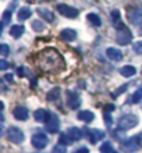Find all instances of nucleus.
<instances>
[{
	"label": "nucleus",
	"mask_w": 142,
	"mask_h": 153,
	"mask_svg": "<svg viewBox=\"0 0 142 153\" xmlns=\"http://www.w3.org/2000/svg\"><path fill=\"white\" fill-rule=\"evenodd\" d=\"M35 64L48 74H59L65 68L64 59L61 54L53 48H46L39 52L35 57Z\"/></svg>",
	"instance_id": "obj_1"
},
{
	"label": "nucleus",
	"mask_w": 142,
	"mask_h": 153,
	"mask_svg": "<svg viewBox=\"0 0 142 153\" xmlns=\"http://www.w3.org/2000/svg\"><path fill=\"white\" fill-rule=\"evenodd\" d=\"M117 125H118V129H131V128H134L135 125H138V117L134 116V114L123 116L118 120Z\"/></svg>",
	"instance_id": "obj_2"
},
{
	"label": "nucleus",
	"mask_w": 142,
	"mask_h": 153,
	"mask_svg": "<svg viewBox=\"0 0 142 153\" xmlns=\"http://www.w3.org/2000/svg\"><path fill=\"white\" fill-rule=\"evenodd\" d=\"M127 18L132 25H141L142 22V8L141 7H128Z\"/></svg>",
	"instance_id": "obj_3"
},
{
	"label": "nucleus",
	"mask_w": 142,
	"mask_h": 153,
	"mask_svg": "<svg viewBox=\"0 0 142 153\" xmlns=\"http://www.w3.org/2000/svg\"><path fill=\"white\" fill-rule=\"evenodd\" d=\"M31 142H32L33 148H36V149H43V148H46V145H48L49 139L43 132H36L32 135Z\"/></svg>",
	"instance_id": "obj_4"
},
{
	"label": "nucleus",
	"mask_w": 142,
	"mask_h": 153,
	"mask_svg": "<svg viewBox=\"0 0 142 153\" xmlns=\"http://www.w3.org/2000/svg\"><path fill=\"white\" fill-rule=\"evenodd\" d=\"M7 138L14 143H21L24 141V132L18 127H10L7 131Z\"/></svg>",
	"instance_id": "obj_5"
},
{
	"label": "nucleus",
	"mask_w": 142,
	"mask_h": 153,
	"mask_svg": "<svg viewBox=\"0 0 142 153\" xmlns=\"http://www.w3.org/2000/svg\"><path fill=\"white\" fill-rule=\"evenodd\" d=\"M56 8L61 16L67 17V18H75V17H78V14H80L77 8L71 7V6H68V4H57Z\"/></svg>",
	"instance_id": "obj_6"
},
{
	"label": "nucleus",
	"mask_w": 142,
	"mask_h": 153,
	"mask_svg": "<svg viewBox=\"0 0 142 153\" xmlns=\"http://www.w3.org/2000/svg\"><path fill=\"white\" fill-rule=\"evenodd\" d=\"M116 40H117L118 45H121V46H127V45L131 43V40H132V33L130 32V29L123 28V29H120V31L117 32Z\"/></svg>",
	"instance_id": "obj_7"
},
{
	"label": "nucleus",
	"mask_w": 142,
	"mask_h": 153,
	"mask_svg": "<svg viewBox=\"0 0 142 153\" xmlns=\"http://www.w3.org/2000/svg\"><path fill=\"white\" fill-rule=\"evenodd\" d=\"M59 128H60V120H59L57 116L52 114L50 120L46 123V129H48L50 134H56L57 131H59Z\"/></svg>",
	"instance_id": "obj_8"
},
{
	"label": "nucleus",
	"mask_w": 142,
	"mask_h": 153,
	"mask_svg": "<svg viewBox=\"0 0 142 153\" xmlns=\"http://www.w3.org/2000/svg\"><path fill=\"white\" fill-rule=\"evenodd\" d=\"M110 20H112V25H113L116 29H118V31L123 28H126L124 24H123V21H121V16H120V11H118V10H113V11H112Z\"/></svg>",
	"instance_id": "obj_9"
},
{
	"label": "nucleus",
	"mask_w": 142,
	"mask_h": 153,
	"mask_svg": "<svg viewBox=\"0 0 142 153\" xmlns=\"http://www.w3.org/2000/svg\"><path fill=\"white\" fill-rule=\"evenodd\" d=\"M121 148L126 152H135V150H138L139 145H138V142H137V138H130V139L121 142Z\"/></svg>",
	"instance_id": "obj_10"
},
{
	"label": "nucleus",
	"mask_w": 142,
	"mask_h": 153,
	"mask_svg": "<svg viewBox=\"0 0 142 153\" xmlns=\"http://www.w3.org/2000/svg\"><path fill=\"white\" fill-rule=\"evenodd\" d=\"M50 117H52V114L49 113V110L46 109H39L33 113V118L39 121V123H48L50 120Z\"/></svg>",
	"instance_id": "obj_11"
},
{
	"label": "nucleus",
	"mask_w": 142,
	"mask_h": 153,
	"mask_svg": "<svg viewBox=\"0 0 142 153\" xmlns=\"http://www.w3.org/2000/svg\"><path fill=\"white\" fill-rule=\"evenodd\" d=\"M67 103H68V106L71 109H78L81 106V99H80V96L77 93L68 92L67 93Z\"/></svg>",
	"instance_id": "obj_12"
},
{
	"label": "nucleus",
	"mask_w": 142,
	"mask_h": 153,
	"mask_svg": "<svg viewBox=\"0 0 142 153\" xmlns=\"http://www.w3.org/2000/svg\"><path fill=\"white\" fill-rule=\"evenodd\" d=\"M13 116L16 117L17 120H20V121H25L27 118H28L29 113H28V110H27V107L18 106V107H16V109L13 110Z\"/></svg>",
	"instance_id": "obj_13"
},
{
	"label": "nucleus",
	"mask_w": 142,
	"mask_h": 153,
	"mask_svg": "<svg viewBox=\"0 0 142 153\" xmlns=\"http://www.w3.org/2000/svg\"><path fill=\"white\" fill-rule=\"evenodd\" d=\"M106 56H107V59L112 61H120L123 59V53L116 48H109L106 50Z\"/></svg>",
	"instance_id": "obj_14"
},
{
	"label": "nucleus",
	"mask_w": 142,
	"mask_h": 153,
	"mask_svg": "<svg viewBox=\"0 0 142 153\" xmlns=\"http://www.w3.org/2000/svg\"><path fill=\"white\" fill-rule=\"evenodd\" d=\"M88 138L92 143H97V142L105 138V132L100 131V129H91L89 134H88Z\"/></svg>",
	"instance_id": "obj_15"
},
{
	"label": "nucleus",
	"mask_w": 142,
	"mask_h": 153,
	"mask_svg": "<svg viewBox=\"0 0 142 153\" xmlns=\"http://www.w3.org/2000/svg\"><path fill=\"white\" fill-rule=\"evenodd\" d=\"M17 6V3L14 1V3L11 4V6H8L7 7V10L3 13V17H1V28H3L4 25L7 24L8 21H10V18H11V16H13V11H14V7Z\"/></svg>",
	"instance_id": "obj_16"
},
{
	"label": "nucleus",
	"mask_w": 142,
	"mask_h": 153,
	"mask_svg": "<svg viewBox=\"0 0 142 153\" xmlns=\"http://www.w3.org/2000/svg\"><path fill=\"white\" fill-rule=\"evenodd\" d=\"M60 36L63 40H67V42H71V40H74L75 38H77V32L74 31V29H70V28H65L61 31Z\"/></svg>",
	"instance_id": "obj_17"
},
{
	"label": "nucleus",
	"mask_w": 142,
	"mask_h": 153,
	"mask_svg": "<svg viewBox=\"0 0 142 153\" xmlns=\"http://www.w3.org/2000/svg\"><path fill=\"white\" fill-rule=\"evenodd\" d=\"M36 13L42 18H45V21H48V22H53L54 21V14L50 10H48V8H36Z\"/></svg>",
	"instance_id": "obj_18"
},
{
	"label": "nucleus",
	"mask_w": 142,
	"mask_h": 153,
	"mask_svg": "<svg viewBox=\"0 0 142 153\" xmlns=\"http://www.w3.org/2000/svg\"><path fill=\"white\" fill-rule=\"evenodd\" d=\"M78 120L81 121H85V123H91V121L95 120V114L89 110H81L78 113Z\"/></svg>",
	"instance_id": "obj_19"
},
{
	"label": "nucleus",
	"mask_w": 142,
	"mask_h": 153,
	"mask_svg": "<svg viewBox=\"0 0 142 153\" xmlns=\"http://www.w3.org/2000/svg\"><path fill=\"white\" fill-rule=\"evenodd\" d=\"M67 135H68L73 141H80L82 138V131L80 128H77V127H71V128L67 131Z\"/></svg>",
	"instance_id": "obj_20"
},
{
	"label": "nucleus",
	"mask_w": 142,
	"mask_h": 153,
	"mask_svg": "<svg viewBox=\"0 0 142 153\" xmlns=\"http://www.w3.org/2000/svg\"><path fill=\"white\" fill-rule=\"evenodd\" d=\"M25 32V28L22 27V25H13L11 28H10V35H11L13 38H16V39H18L20 36H22V33Z\"/></svg>",
	"instance_id": "obj_21"
},
{
	"label": "nucleus",
	"mask_w": 142,
	"mask_h": 153,
	"mask_svg": "<svg viewBox=\"0 0 142 153\" xmlns=\"http://www.w3.org/2000/svg\"><path fill=\"white\" fill-rule=\"evenodd\" d=\"M135 73H137V68H135L134 65H124L123 68H120V74H121L123 76H127V78L134 76Z\"/></svg>",
	"instance_id": "obj_22"
},
{
	"label": "nucleus",
	"mask_w": 142,
	"mask_h": 153,
	"mask_svg": "<svg viewBox=\"0 0 142 153\" xmlns=\"http://www.w3.org/2000/svg\"><path fill=\"white\" fill-rule=\"evenodd\" d=\"M31 14H32V11H31L28 7H22L20 11H18V20L20 21L28 20L29 17H31Z\"/></svg>",
	"instance_id": "obj_23"
},
{
	"label": "nucleus",
	"mask_w": 142,
	"mask_h": 153,
	"mask_svg": "<svg viewBox=\"0 0 142 153\" xmlns=\"http://www.w3.org/2000/svg\"><path fill=\"white\" fill-rule=\"evenodd\" d=\"M86 20L89 21V22L94 25V27H100V25H102V20L96 16V14H94V13L88 14V16H86Z\"/></svg>",
	"instance_id": "obj_24"
},
{
	"label": "nucleus",
	"mask_w": 142,
	"mask_h": 153,
	"mask_svg": "<svg viewBox=\"0 0 142 153\" xmlns=\"http://www.w3.org/2000/svg\"><path fill=\"white\" fill-rule=\"evenodd\" d=\"M59 96H60V88H53L50 92L48 93V100L49 102H54L59 99Z\"/></svg>",
	"instance_id": "obj_25"
},
{
	"label": "nucleus",
	"mask_w": 142,
	"mask_h": 153,
	"mask_svg": "<svg viewBox=\"0 0 142 153\" xmlns=\"http://www.w3.org/2000/svg\"><path fill=\"white\" fill-rule=\"evenodd\" d=\"M142 100V88H139L137 92L131 96V103H139V102Z\"/></svg>",
	"instance_id": "obj_26"
},
{
	"label": "nucleus",
	"mask_w": 142,
	"mask_h": 153,
	"mask_svg": "<svg viewBox=\"0 0 142 153\" xmlns=\"http://www.w3.org/2000/svg\"><path fill=\"white\" fill-rule=\"evenodd\" d=\"M71 142H73V139L67 135V134H63V135H60V139H59V143H61V145H71Z\"/></svg>",
	"instance_id": "obj_27"
},
{
	"label": "nucleus",
	"mask_w": 142,
	"mask_h": 153,
	"mask_svg": "<svg viewBox=\"0 0 142 153\" xmlns=\"http://www.w3.org/2000/svg\"><path fill=\"white\" fill-rule=\"evenodd\" d=\"M31 27H32L33 31H38V32H39V31H42V29H43V27H45V25H43V22H42V21L33 20L32 24H31Z\"/></svg>",
	"instance_id": "obj_28"
},
{
	"label": "nucleus",
	"mask_w": 142,
	"mask_h": 153,
	"mask_svg": "<svg viewBox=\"0 0 142 153\" xmlns=\"http://www.w3.org/2000/svg\"><path fill=\"white\" fill-rule=\"evenodd\" d=\"M113 150V146H112V143L110 142H105L103 145L100 146V152L102 153H109Z\"/></svg>",
	"instance_id": "obj_29"
},
{
	"label": "nucleus",
	"mask_w": 142,
	"mask_h": 153,
	"mask_svg": "<svg viewBox=\"0 0 142 153\" xmlns=\"http://www.w3.org/2000/svg\"><path fill=\"white\" fill-rule=\"evenodd\" d=\"M0 50H1V52H0V54H1L3 57H7L8 53H10V48H8L6 43H1V46H0Z\"/></svg>",
	"instance_id": "obj_30"
},
{
	"label": "nucleus",
	"mask_w": 142,
	"mask_h": 153,
	"mask_svg": "<svg viewBox=\"0 0 142 153\" xmlns=\"http://www.w3.org/2000/svg\"><path fill=\"white\" fill-rule=\"evenodd\" d=\"M132 48H134V52L137 54H142V40H138V42H135L132 45Z\"/></svg>",
	"instance_id": "obj_31"
},
{
	"label": "nucleus",
	"mask_w": 142,
	"mask_h": 153,
	"mask_svg": "<svg viewBox=\"0 0 142 153\" xmlns=\"http://www.w3.org/2000/svg\"><path fill=\"white\" fill-rule=\"evenodd\" d=\"M53 153H65L64 145H56L53 148Z\"/></svg>",
	"instance_id": "obj_32"
},
{
	"label": "nucleus",
	"mask_w": 142,
	"mask_h": 153,
	"mask_svg": "<svg viewBox=\"0 0 142 153\" xmlns=\"http://www.w3.org/2000/svg\"><path fill=\"white\" fill-rule=\"evenodd\" d=\"M105 120H106V125H107V127H110L112 123H113V120H112V117H110L109 113H105Z\"/></svg>",
	"instance_id": "obj_33"
},
{
	"label": "nucleus",
	"mask_w": 142,
	"mask_h": 153,
	"mask_svg": "<svg viewBox=\"0 0 142 153\" xmlns=\"http://www.w3.org/2000/svg\"><path fill=\"white\" fill-rule=\"evenodd\" d=\"M8 68V63L4 59H1L0 60V70H7Z\"/></svg>",
	"instance_id": "obj_34"
},
{
	"label": "nucleus",
	"mask_w": 142,
	"mask_h": 153,
	"mask_svg": "<svg viewBox=\"0 0 142 153\" xmlns=\"http://www.w3.org/2000/svg\"><path fill=\"white\" fill-rule=\"evenodd\" d=\"M127 86H128V85H124V86H121V88L118 89V91H116V92H114V95L117 96V95H120L121 92H126V91H127Z\"/></svg>",
	"instance_id": "obj_35"
},
{
	"label": "nucleus",
	"mask_w": 142,
	"mask_h": 153,
	"mask_svg": "<svg viewBox=\"0 0 142 153\" xmlns=\"http://www.w3.org/2000/svg\"><path fill=\"white\" fill-rule=\"evenodd\" d=\"M137 142H138V145H139V148H142V134H138L137 135Z\"/></svg>",
	"instance_id": "obj_36"
},
{
	"label": "nucleus",
	"mask_w": 142,
	"mask_h": 153,
	"mask_svg": "<svg viewBox=\"0 0 142 153\" xmlns=\"http://www.w3.org/2000/svg\"><path fill=\"white\" fill-rule=\"evenodd\" d=\"M105 109H106V113H110V111H113L114 110V106L113 105H107Z\"/></svg>",
	"instance_id": "obj_37"
},
{
	"label": "nucleus",
	"mask_w": 142,
	"mask_h": 153,
	"mask_svg": "<svg viewBox=\"0 0 142 153\" xmlns=\"http://www.w3.org/2000/svg\"><path fill=\"white\" fill-rule=\"evenodd\" d=\"M74 153H89V150L86 149V148H81V149H78V150H75Z\"/></svg>",
	"instance_id": "obj_38"
},
{
	"label": "nucleus",
	"mask_w": 142,
	"mask_h": 153,
	"mask_svg": "<svg viewBox=\"0 0 142 153\" xmlns=\"http://www.w3.org/2000/svg\"><path fill=\"white\" fill-rule=\"evenodd\" d=\"M4 79L8 81V82H13V75L11 74H7V75H4Z\"/></svg>",
	"instance_id": "obj_39"
},
{
	"label": "nucleus",
	"mask_w": 142,
	"mask_h": 153,
	"mask_svg": "<svg viewBox=\"0 0 142 153\" xmlns=\"http://www.w3.org/2000/svg\"><path fill=\"white\" fill-rule=\"evenodd\" d=\"M18 74H24V68H18Z\"/></svg>",
	"instance_id": "obj_40"
},
{
	"label": "nucleus",
	"mask_w": 142,
	"mask_h": 153,
	"mask_svg": "<svg viewBox=\"0 0 142 153\" xmlns=\"http://www.w3.org/2000/svg\"><path fill=\"white\" fill-rule=\"evenodd\" d=\"M139 35H141V36H142V25H141V27H139Z\"/></svg>",
	"instance_id": "obj_41"
},
{
	"label": "nucleus",
	"mask_w": 142,
	"mask_h": 153,
	"mask_svg": "<svg viewBox=\"0 0 142 153\" xmlns=\"http://www.w3.org/2000/svg\"><path fill=\"white\" fill-rule=\"evenodd\" d=\"M109 153H118V152H116V150L113 149V150H112V152H109Z\"/></svg>",
	"instance_id": "obj_42"
}]
</instances>
